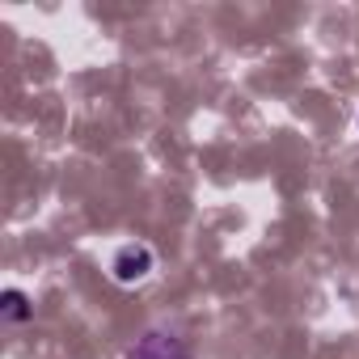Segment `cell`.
<instances>
[{
  "instance_id": "7a4b0ae2",
  "label": "cell",
  "mask_w": 359,
  "mask_h": 359,
  "mask_svg": "<svg viewBox=\"0 0 359 359\" xmlns=\"http://www.w3.org/2000/svg\"><path fill=\"white\" fill-rule=\"evenodd\" d=\"M30 313H34V309H30V300H26L18 287H9V292H5V321H26Z\"/></svg>"
},
{
  "instance_id": "6da1fadb",
  "label": "cell",
  "mask_w": 359,
  "mask_h": 359,
  "mask_svg": "<svg viewBox=\"0 0 359 359\" xmlns=\"http://www.w3.org/2000/svg\"><path fill=\"white\" fill-rule=\"evenodd\" d=\"M148 271H152V250H148V245H123V250L110 258V275H114L118 283H140Z\"/></svg>"
}]
</instances>
